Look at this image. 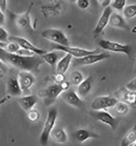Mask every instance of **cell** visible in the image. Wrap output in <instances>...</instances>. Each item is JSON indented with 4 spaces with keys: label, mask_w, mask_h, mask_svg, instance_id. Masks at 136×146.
<instances>
[{
    "label": "cell",
    "mask_w": 136,
    "mask_h": 146,
    "mask_svg": "<svg viewBox=\"0 0 136 146\" xmlns=\"http://www.w3.org/2000/svg\"><path fill=\"white\" fill-rule=\"evenodd\" d=\"M0 59L7 66L10 65L20 71H26L33 73L39 72L40 67L45 62L40 56H22L17 54L8 53L1 46H0Z\"/></svg>",
    "instance_id": "1"
},
{
    "label": "cell",
    "mask_w": 136,
    "mask_h": 146,
    "mask_svg": "<svg viewBox=\"0 0 136 146\" xmlns=\"http://www.w3.org/2000/svg\"><path fill=\"white\" fill-rule=\"evenodd\" d=\"M34 2H31L26 11L21 13H16L11 11H8V13L14 24L19 29L24 31H34V26L32 24L31 17V12L34 6Z\"/></svg>",
    "instance_id": "2"
},
{
    "label": "cell",
    "mask_w": 136,
    "mask_h": 146,
    "mask_svg": "<svg viewBox=\"0 0 136 146\" xmlns=\"http://www.w3.org/2000/svg\"><path fill=\"white\" fill-rule=\"evenodd\" d=\"M39 3L40 12L46 18L59 17L65 12L66 6L64 1L45 0L41 1Z\"/></svg>",
    "instance_id": "3"
},
{
    "label": "cell",
    "mask_w": 136,
    "mask_h": 146,
    "mask_svg": "<svg viewBox=\"0 0 136 146\" xmlns=\"http://www.w3.org/2000/svg\"><path fill=\"white\" fill-rule=\"evenodd\" d=\"M58 112L56 108H51L47 112V117L43 127L42 131L40 135L39 142L42 146H46L55 125L58 117Z\"/></svg>",
    "instance_id": "4"
},
{
    "label": "cell",
    "mask_w": 136,
    "mask_h": 146,
    "mask_svg": "<svg viewBox=\"0 0 136 146\" xmlns=\"http://www.w3.org/2000/svg\"><path fill=\"white\" fill-rule=\"evenodd\" d=\"M41 35L44 39L51 42L53 44L64 46H70V40L65 33L60 29L47 28L44 30Z\"/></svg>",
    "instance_id": "5"
},
{
    "label": "cell",
    "mask_w": 136,
    "mask_h": 146,
    "mask_svg": "<svg viewBox=\"0 0 136 146\" xmlns=\"http://www.w3.org/2000/svg\"><path fill=\"white\" fill-rule=\"evenodd\" d=\"M64 92L59 84L53 83L38 92V96L42 98L46 106H49L53 104L59 96Z\"/></svg>",
    "instance_id": "6"
},
{
    "label": "cell",
    "mask_w": 136,
    "mask_h": 146,
    "mask_svg": "<svg viewBox=\"0 0 136 146\" xmlns=\"http://www.w3.org/2000/svg\"><path fill=\"white\" fill-rule=\"evenodd\" d=\"M99 47L107 52L124 54L130 57L132 52V48L130 45L120 43L110 40H101L99 41Z\"/></svg>",
    "instance_id": "7"
},
{
    "label": "cell",
    "mask_w": 136,
    "mask_h": 146,
    "mask_svg": "<svg viewBox=\"0 0 136 146\" xmlns=\"http://www.w3.org/2000/svg\"><path fill=\"white\" fill-rule=\"evenodd\" d=\"M51 48L52 50H57L63 52L65 54H70L73 58L79 59L85 57L93 54L100 53V51L99 49H95L93 50H89L79 47L69 46H58L52 44Z\"/></svg>",
    "instance_id": "8"
},
{
    "label": "cell",
    "mask_w": 136,
    "mask_h": 146,
    "mask_svg": "<svg viewBox=\"0 0 136 146\" xmlns=\"http://www.w3.org/2000/svg\"><path fill=\"white\" fill-rule=\"evenodd\" d=\"M88 113L94 119L108 125L113 131H115L119 125L120 119L113 116L106 111L91 110Z\"/></svg>",
    "instance_id": "9"
},
{
    "label": "cell",
    "mask_w": 136,
    "mask_h": 146,
    "mask_svg": "<svg viewBox=\"0 0 136 146\" xmlns=\"http://www.w3.org/2000/svg\"><path fill=\"white\" fill-rule=\"evenodd\" d=\"M118 102L119 101L114 96H97L92 100L91 109L93 111H106L108 108L116 106Z\"/></svg>",
    "instance_id": "10"
},
{
    "label": "cell",
    "mask_w": 136,
    "mask_h": 146,
    "mask_svg": "<svg viewBox=\"0 0 136 146\" xmlns=\"http://www.w3.org/2000/svg\"><path fill=\"white\" fill-rule=\"evenodd\" d=\"M110 55L105 52H100L86 56L82 58H73L72 65L73 67L83 66L92 65L101 61L110 58Z\"/></svg>",
    "instance_id": "11"
},
{
    "label": "cell",
    "mask_w": 136,
    "mask_h": 146,
    "mask_svg": "<svg viewBox=\"0 0 136 146\" xmlns=\"http://www.w3.org/2000/svg\"><path fill=\"white\" fill-rule=\"evenodd\" d=\"M60 98L65 104L75 108L81 109L85 104L84 101L79 97L76 91L72 89H69L62 93Z\"/></svg>",
    "instance_id": "12"
},
{
    "label": "cell",
    "mask_w": 136,
    "mask_h": 146,
    "mask_svg": "<svg viewBox=\"0 0 136 146\" xmlns=\"http://www.w3.org/2000/svg\"><path fill=\"white\" fill-rule=\"evenodd\" d=\"M113 12V10L110 6L104 8L93 30V35L94 37H97L99 36L104 31L107 26L109 25L110 16Z\"/></svg>",
    "instance_id": "13"
},
{
    "label": "cell",
    "mask_w": 136,
    "mask_h": 146,
    "mask_svg": "<svg viewBox=\"0 0 136 146\" xmlns=\"http://www.w3.org/2000/svg\"><path fill=\"white\" fill-rule=\"evenodd\" d=\"M17 77L23 93L29 92L36 80L33 73L26 71H20Z\"/></svg>",
    "instance_id": "14"
},
{
    "label": "cell",
    "mask_w": 136,
    "mask_h": 146,
    "mask_svg": "<svg viewBox=\"0 0 136 146\" xmlns=\"http://www.w3.org/2000/svg\"><path fill=\"white\" fill-rule=\"evenodd\" d=\"M9 40L14 41L16 43H17L21 48H23L26 50H30L35 54L36 55L41 56L45 54L47 52L45 50H44L43 49L39 48L38 47L34 46L32 43H31L30 41L27 40L25 38L20 37V36H10L9 37Z\"/></svg>",
    "instance_id": "15"
},
{
    "label": "cell",
    "mask_w": 136,
    "mask_h": 146,
    "mask_svg": "<svg viewBox=\"0 0 136 146\" xmlns=\"http://www.w3.org/2000/svg\"><path fill=\"white\" fill-rule=\"evenodd\" d=\"M115 98L119 101H121L130 106L136 105V92L127 90L126 87L122 88L115 93Z\"/></svg>",
    "instance_id": "16"
},
{
    "label": "cell",
    "mask_w": 136,
    "mask_h": 146,
    "mask_svg": "<svg viewBox=\"0 0 136 146\" xmlns=\"http://www.w3.org/2000/svg\"><path fill=\"white\" fill-rule=\"evenodd\" d=\"M39 100L38 96L28 94L22 96H20L18 100V102L20 107L26 112L32 110Z\"/></svg>",
    "instance_id": "17"
},
{
    "label": "cell",
    "mask_w": 136,
    "mask_h": 146,
    "mask_svg": "<svg viewBox=\"0 0 136 146\" xmlns=\"http://www.w3.org/2000/svg\"><path fill=\"white\" fill-rule=\"evenodd\" d=\"M109 25L112 27L123 29L126 31L130 30V26L127 23L125 18L119 14L113 12L110 17Z\"/></svg>",
    "instance_id": "18"
},
{
    "label": "cell",
    "mask_w": 136,
    "mask_h": 146,
    "mask_svg": "<svg viewBox=\"0 0 136 146\" xmlns=\"http://www.w3.org/2000/svg\"><path fill=\"white\" fill-rule=\"evenodd\" d=\"M72 137L78 142L82 143L91 139H98L99 135L89 130L81 128L72 133Z\"/></svg>",
    "instance_id": "19"
},
{
    "label": "cell",
    "mask_w": 136,
    "mask_h": 146,
    "mask_svg": "<svg viewBox=\"0 0 136 146\" xmlns=\"http://www.w3.org/2000/svg\"><path fill=\"white\" fill-rule=\"evenodd\" d=\"M8 95L11 97H20L23 94L17 77H13L8 80L7 85Z\"/></svg>",
    "instance_id": "20"
},
{
    "label": "cell",
    "mask_w": 136,
    "mask_h": 146,
    "mask_svg": "<svg viewBox=\"0 0 136 146\" xmlns=\"http://www.w3.org/2000/svg\"><path fill=\"white\" fill-rule=\"evenodd\" d=\"M93 77L89 76L85 78L83 82L78 86L76 92L82 99L90 93L93 85Z\"/></svg>",
    "instance_id": "21"
},
{
    "label": "cell",
    "mask_w": 136,
    "mask_h": 146,
    "mask_svg": "<svg viewBox=\"0 0 136 146\" xmlns=\"http://www.w3.org/2000/svg\"><path fill=\"white\" fill-rule=\"evenodd\" d=\"M73 60L72 56L70 54H65V55L59 60L56 66V73H62L65 74L67 72L72 64Z\"/></svg>",
    "instance_id": "22"
},
{
    "label": "cell",
    "mask_w": 136,
    "mask_h": 146,
    "mask_svg": "<svg viewBox=\"0 0 136 146\" xmlns=\"http://www.w3.org/2000/svg\"><path fill=\"white\" fill-rule=\"evenodd\" d=\"M50 137L54 142L58 144L65 143L68 139L67 133L62 127H55L50 135Z\"/></svg>",
    "instance_id": "23"
},
{
    "label": "cell",
    "mask_w": 136,
    "mask_h": 146,
    "mask_svg": "<svg viewBox=\"0 0 136 146\" xmlns=\"http://www.w3.org/2000/svg\"><path fill=\"white\" fill-rule=\"evenodd\" d=\"M64 53L63 52L52 50L50 52H46L44 55H41V57L44 62L47 63L51 66H56L59 60L62 58L60 57V54Z\"/></svg>",
    "instance_id": "24"
},
{
    "label": "cell",
    "mask_w": 136,
    "mask_h": 146,
    "mask_svg": "<svg viewBox=\"0 0 136 146\" xmlns=\"http://www.w3.org/2000/svg\"><path fill=\"white\" fill-rule=\"evenodd\" d=\"M136 142V125L126 133L121 142V146H130Z\"/></svg>",
    "instance_id": "25"
},
{
    "label": "cell",
    "mask_w": 136,
    "mask_h": 146,
    "mask_svg": "<svg viewBox=\"0 0 136 146\" xmlns=\"http://www.w3.org/2000/svg\"><path fill=\"white\" fill-rule=\"evenodd\" d=\"M84 80V76L80 71H75L70 74V83L73 86H78Z\"/></svg>",
    "instance_id": "26"
},
{
    "label": "cell",
    "mask_w": 136,
    "mask_h": 146,
    "mask_svg": "<svg viewBox=\"0 0 136 146\" xmlns=\"http://www.w3.org/2000/svg\"><path fill=\"white\" fill-rule=\"evenodd\" d=\"M124 17L126 19H131L136 17V4L126 6L124 9Z\"/></svg>",
    "instance_id": "27"
},
{
    "label": "cell",
    "mask_w": 136,
    "mask_h": 146,
    "mask_svg": "<svg viewBox=\"0 0 136 146\" xmlns=\"http://www.w3.org/2000/svg\"><path fill=\"white\" fill-rule=\"evenodd\" d=\"M3 48L8 53L16 54L21 48L19 45L15 42L9 40L8 42L5 44Z\"/></svg>",
    "instance_id": "28"
},
{
    "label": "cell",
    "mask_w": 136,
    "mask_h": 146,
    "mask_svg": "<svg viewBox=\"0 0 136 146\" xmlns=\"http://www.w3.org/2000/svg\"><path fill=\"white\" fill-rule=\"evenodd\" d=\"M126 1H111L110 6L113 10H116L118 12H123L124 9L126 7Z\"/></svg>",
    "instance_id": "29"
},
{
    "label": "cell",
    "mask_w": 136,
    "mask_h": 146,
    "mask_svg": "<svg viewBox=\"0 0 136 146\" xmlns=\"http://www.w3.org/2000/svg\"><path fill=\"white\" fill-rule=\"evenodd\" d=\"M27 118L30 122L35 123L40 119V114L38 110L33 108L27 112Z\"/></svg>",
    "instance_id": "30"
},
{
    "label": "cell",
    "mask_w": 136,
    "mask_h": 146,
    "mask_svg": "<svg viewBox=\"0 0 136 146\" xmlns=\"http://www.w3.org/2000/svg\"><path fill=\"white\" fill-rule=\"evenodd\" d=\"M115 107H116V112L120 115L126 114L127 113H128L129 110V105L124 102H121V101H119L117 103Z\"/></svg>",
    "instance_id": "31"
},
{
    "label": "cell",
    "mask_w": 136,
    "mask_h": 146,
    "mask_svg": "<svg viewBox=\"0 0 136 146\" xmlns=\"http://www.w3.org/2000/svg\"><path fill=\"white\" fill-rule=\"evenodd\" d=\"M10 36L6 30L2 27H0V43L5 44L9 42Z\"/></svg>",
    "instance_id": "32"
},
{
    "label": "cell",
    "mask_w": 136,
    "mask_h": 146,
    "mask_svg": "<svg viewBox=\"0 0 136 146\" xmlns=\"http://www.w3.org/2000/svg\"><path fill=\"white\" fill-rule=\"evenodd\" d=\"M52 79L54 81V83L60 84L65 80V74L62 73H56L53 75L52 77Z\"/></svg>",
    "instance_id": "33"
},
{
    "label": "cell",
    "mask_w": 136,
    "mask_h": 146,
    "mask_svg": "<svg viewBox=\"0 0 136 146\" xmlns=\"http://www.w3.org/2000/svg\"><path fill=\"white\" fill-rule=\"evenodd\" d=\"M75 3L78 8L82 10L87 9L91 5L90 1L87 0H78L75 1Z\"/></svg>",
    "instance_id": "34"
},
{
    "label": "cell",
    "mask_w": 136,
    "mask_h": 146,
    "mask_svg": "<svg viewBox=\"0 0 136 146\" xmlns=\"http://www.w3.org/2000/svg\"><path fill=\"white\" fill-rule=\"evenodd\" d=\"M125 87L130 91L136 92V77L129 82Z\"/></svg>",
    "instance_id": "35"
},
{
    "label": "cell",
    "mask_w": 136,
    "mask_h": 146,
    "mask_svg": "<svg viewBox=\"0 0 136 146\" xmlns=\"http://www.w3.org/2000/svg\"><path fill=\"white\" fill-rule=\"evenodd\" d=\"M17 54L19 55L22 56H25V57H30V56H33L34 55H36L34 53H33L32 52L26 50L23 48H20Z\"/></svg>",
    "instance_id": "36"
},
{
    "label": "cell",
    "mask_w": 136,
    "mask_h": 146,
    "mask_svg": "<svg viewBox=\"0 0 136 146\" xmlns=\"http://www.w3.org/2000/svg\"><path fill=\"white\" fill-rule=\"evenodd\" d=\"M8 1L0 0V11L3 13H6L7 12Z\"/></svg>",
    "instance_id": "37"
},
{
    "label": "cell",
    "mask_w": 136,
    "mask_h": 146,
    "mask_svg": "<svg viewBox=\"0 0 136 146\" xmlns=\"http://www.w3.org/2000/svg\"><path fill=\"white\" fill-rule=\"evenodd\" d=\"M11 98H12V97L10 95L7 94L6 96H5L2 99L0 100V106H2V105H3L4 104H5L7 101H8Z\"/></svg>",
    "instance_id": "38"
},
{
    "label": "cell",
    "mask_w": 136,
    "mask_h": 146,
    "mask_svg": "<svg viewBox=\"0 0 136 146\" xmlns=\"http://www.w3.org/2000/svg\"><path fill=\"white\" fill-rule=\"evenodd\" d=\"M5 20H6L5 14L0 11V27H2L5 24Z\"/></svg>",
    "instance_id": "39"
},
{
    "label": "cell",
    "mask_w": 136,
    "mask_h": 146,
    "mask_svg": "<svg viewBox=\"0 0 136 146\" xmlns=\"http://www.w3.org/2000/svg\"><path fill=\"white\" fill-rule=\"evenodd\" d=\"M8 66L5 63H4L2 60L0 59V71L3 72V71H5L7 70Z\"/></svg>",
    "instance_id": "40"
},
{
    "label": "cell",
    "mask_w": 136,
    "mask_h": 146,
    "mask_svg": "<svg viewBox=\"0 0 136 146\" xmlns=\"http://www.w3.org/2000/svg\"><path fill=\"white\" fill-rule=\"evenodd\" d=\"M101 6L104 8H106V7H109L110 6V2L111 1H101Z\"/></svg>",
    "instance_id": "41"
},
{
    "label": "cell",
    "mask_w": 136,
    "mask_h": 146,
    "mask_svg": "<svg viewBox=\"0 0 136 146\" xmlns=\"http://www.w3.org/2000/svg\"><path fill=\"white\" fill-rule=\"evenodd\" d=\"M3 77V74H0V79H1V78H2Z\"/></svg>",
    "instance_id": "42"
},
{
    "label": "cell",
    "mask_w": 136,
    "mask_h": 146,
    "mask_svg": "<svg viewBox=\"0 0 136 146\" xmlns=\"http://www.w3.org/2000/svg\"><path fill=\"white\" fill-rule=\"evenodd\" d=\"M5 44H1V43H0V46H1V47H2V48L5 46Z\"/></svg>",
    "instance_id": "43"
},
{
    "label": "cell",
    "mask_w": 136,
    "mask_h": 146,
    "mask_svg": "<svg viewBox=\"0 0 136 146\" xmlns=\"http://www.w3.org/2000/svg\"><path fill=\"white\" fill-rule=\"evenodd\" d=\"M132 31L133 32V33H136V30H135V29H132Z\"/></svg>",
    "instance_id": "44"
},
{
    "label": "cell",
    "mask_w": 136,
    "mask_h": 146,
    "mask_svg": "<svg viewBox=\"0 0 136 146\" xmlns=\"http://www.w3.org/2000/svg\"><path fill=\"white\" fill-rule=\"evenodd\" d=\"M133 146H136V142H135V143L134 144V145H133Z\"/></svg>",
    "instance_id": "45"
},
{
    "label": "cell",
    "mask_w": 136,
    "mask_h": 146,
    "mask_svg": "<svg viewBox=\"0 0 136 146\" xmlns=\"http://www.w3.org/2000/svg\"><path fill=\"white\" fill-rule=\"evenodd\" d=\"M0 74H2V72L1 71H0Z\"/></svg>",
    "instance_id": "46"
}]
</instances>
